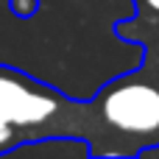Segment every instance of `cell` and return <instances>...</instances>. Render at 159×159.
Returning <instances> with one entry per match:
<instances>
[{
	"instance_id": "cell-1",
	"label": "cell",
	"mask_w": 159,
	"mask_h": 159,
	"mask_svg": "<svg viewBox=\"0 0 159 159\" xmlns=\"http://www.w3.org/2000/svg\"><path fill=\"white\" fill-rule=\"evenodd\" d=\"M92 143L98 159L145 157L159 148V64L140 59L131 73L101 84L89 98Z\"/></svg>"
},
{
	"instance_id": "cell-2",
	"label": "cell",
	"mask_w": 159,
	"mask_h": 159,
	"mask_svg": "<svg viewBox=\"0 0 159 159\" xmlns=\"http://www.w3.org/2000/svg\"><path fill=\"white\" fill-rule=\"evenodd\" d=\"M50 140H84L89 145V101H75L25 70L0 64V154Z\"/></svg>"
},
{
	"instance_id": "cell-3",
	"label": "cell",
	"mask_w": 159,
	"mask_h": 159,
	"mask_svg": "<svg viewBox=\"0 0 159 159\" xmlns=\"http://www.w3.org/2000/svg\"><path fill=\"white\" fill-rule=\"evenodd\" d=\"M131 17L115 25L117 39L143 45V59L159 64V0H131Z\"/></svg>"
},
{
	"instance_id": "cell-4",
	"label": "cell",
	"mask_w": 159,
	"mask_h": 159,
	"mask_svg": "<svg viewBox=\"0 0 159 159\" xmlns=\"http://www.w3.org/2000/svg\"><path fill=\"white\" fill-rule=\"evenodd\" d=\"M8 6H11V11H14L17 17H22V20H28V17H34V14L39 11V0H8Z\"/></svg>"
}]
</instances>
